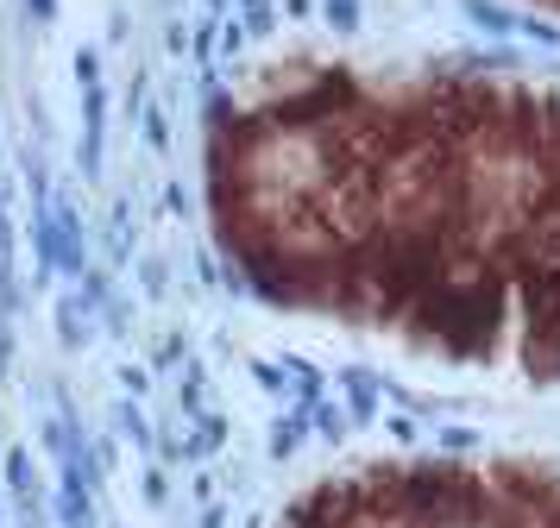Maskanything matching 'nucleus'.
Masks as SVG:
<instances>
[{
    "label": "nucleus",
    "mask_w": 560,
    "mask_h": 528,
    "mask_svg": "<svg viewBox=\"0 0 560 528\" xmlns=\"http://www.w3.org/2000/svg\"><path fill=\"white\" fill-rule=\"evenodd\" d=\"M315 427H322L328 441H347V427H353V415H340L334 402H315Z\"/></svg>",
    "instance_id": "20e7f679"
},
{
    "label": "nucleus",
    "mask_w": 560,
    "mask_h": 528,
    "mask_svg": "<svg viewBox=\"0 0 560 528\" xmlns=\"http://www.w3.org/2000/svg\"><path fill=\"white\" fill-rule=\"evenodd\" d=\"M328 20L340 25V32H353L359 25V0H328Z\"/></svg>",
    "instance_id": "0eeeda50"
},
{
    "label": "nucleus",
    "mask_w": 560,
    "mask_h": 528,
    "mask_svg": "<svg viewBox=\"0 0 560 528\" xmlns=\"http://www.w3.org/2000/svg\"><path fill=\"white\" fill-rule=\"evenodd\" d=\"M441 447L447 453H472L479 447V434H472V427H441Z\"/></svg>",
    "instance_id": "39448f33"
},
{
    "label": "nucleus",
    "mask_w": 560,
    "mask_h": 528,
    "mask_svg": "<svg viewBox=\"0 0 560 528\" xmlns=\"http://www.w3.org/2000/svg\"><path fill=\"white\" fill-rule=\"evenodd\" d=\"M246 32H253V38H265V32H271V7H265V0H253V7H246Z\"/></svg>",
    "instance_id": "6e6552de"
},
{
    "label": "nucleus",
    "mask_w": 560,
    "mask_h": 528,
    "mask_svg": "<svg viewBox=\"0 0 560 528\" xmlns=\"http://www.w3.org/2000/svg\"><path fill=\"white\" fill-rule=\"evenodd\" d=\"M340 390L353 402V422H372V409H378V377L372 372H340Z\"/></svg>",
    "instance_id": "f257e3e1"
},
{
    "label": "nucleus",
    "mask_w": 560,
    "mask_h": 528,
    "mask_svg": "<svg viewBox=\"0 0 560 528\" xmlns=\"http://www.w3.org/2000/svg\"><path fill=\"white\" fill-rule=\"evenodd\" d=\"M228 523V516H221V509H202V528H221Z\"/></svg>",
    "instance_id": "9b49d317"
},
{
    "label": "nucleus",
    "mask_w": 560,
    "mask_h": 528,
    "mask_svg": "<svg viewBox=\"0 0 560 528\" xmlns=\"http://www.w3.org/2000/svg\"><path fill=\"white\" fill-rule=\"evenodd\" d=\"M466 13H472V20L485 25V32H498V38H504V32H516V25H523V20H510V13H498V7H485V0H466Z\"/></svg>",
    "instance_id": "7ed1b4c3"
},
{
    "label": "nucleus",
    "mask_w": 560,
    "mask_h": 528,
    "mask_svg": "<svg viewBox=\"0 0 560 528\" xmlns=\"http://www.w3.org/2000/svg\"><path fill=\"white\" fill-rule=\"evenodd\" d=\"M120 427H127V434L139 441V447H152V427L139 422V409H132V402H120Z\"/></svg>",
    "instance_id": "423d86ee"
},
{
    "label": "nucleus",
    "mask_w": 560,
    "mask_h": 528,
    "mask_svg": "<svg viewBox=\"0 0 560 528\" xmlns=\"http://www.w3.org/2000/svg\"><path fill=\"white\" fill-rule=\"evenodd\" d=\"M32 13H51V0H32Z\"/></svg>",
    "instance_id": "f8f14e48"
},
{
    "label": "nucleus",
    "mask_w": 560,
    "mask_h": 528,
    "mask_svg": "<svg viewBox=\"0 0 560 528\" xmlns=\"http://www.w3.org/2000/svg\"><path fill=\"white\" fill-rule=\"evenodd\" d=\"M390 441H416V422L409 415H390Z\"/></svg>",
    "instance_id": "1a4fd4ad"
},
{
    "label": "nucleus",
    "mask_w": 560,
    "mask_h": 528,
    "mask_svg": "<svg viewBox=\"0 0 560 528\" xmlns=\"http://www.w3.org/2000/svg\"><path fill=\"white\" fill-rule=\"evenodd\" d=\"M308 434V415H283L278 427H271V453H296Z\"/></svg>",
    "instance_id": "f03ea898"
},
{
    "label": "nucleus",
    "mask_w": 560,
    "mask_h": 528,
    "mask_svg": "<svg viewBox=\"0 0 560 528\" xmlns=\"http://www.w3.org/2000/svg\"><path fill=\"white\" fill-rule=\"evenodd\" d=\"M145 497H152V503H164V472H158V466L145 472Z\"/></svg>",
    "instance_id": "9d476101"
}]
</instances>
